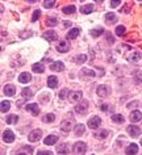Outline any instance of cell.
Masks as SVG:
<instances>
[{
  "mask_svg": "<svg viewBox=\"0 0 142 155\" xmlns=\"http://www.w3.org/2000/svg\"><path fill=\"white\" fill-rule=\"evenodd\" d=\"M87 151V145L84 142H76L74 145V155H84Z\"/></svg>",
  "mask_w": 142,
  "mask_h": 155,
  "instance_id": "obj_1",
  "label": "cell"
},
{
  "mask_svg": "<svg viewBox=\"0 0 142 155\" xmlns=\"http://www.w3.org/2000/svg\"><path fill=\"white\" fill-rule=\"evenodd\" d=\"M41 138H42V130H40V129L32 130L30 134L28 135V139L30 142H37V141H40Z\"/></svg>",
  "mask_w": 142,
  "mask_h": 155,
  "instance_id": "obj_2",
  "label": "cell"
},
{
  "mask_svg": "<svg viewBox=\"0 0 142 155\" xmlns=\"http://www.w3.org/2000/svg\"><path fill=\"white\" fill-rule=\"evenodd\" d=\"M100 124H101L100 117H97V116H94V117H91L90 120H88L87 125H88V127H91V129H97V127L100 126Z\"/></svg>",
  "mask_w": 142,
  "mask_h": 155,
  "instance_id": "obj_3",
  "label": "cell"
},
{
  "mask_svg": "<svg viewBox=\"0 0 142 155\" xmlns=\"http://www.w3.org/2000/svg\"><path fill=\"white\" fill-rule=\"evenodd\" d=\"M96 94L100 97H108V95L111 94V88L108 86H99L96 90Z\"/></svg>",
  "mask_w": 142,
  "mask_h": 155,
  "instance_id": "obj_4",
  "label": "cell"
},
{
  "mask_svg": "<svg viewBox=\"0 0 142 155\" xmlns=\"http://www.w3.org/2000/svg\"><path fill=\"white\" fill-rule=\"evenodd\" d=\"M57 50H58L59 53H67L68 50H70V44H68L67 41H59L58 44H57Z\"/></svg>",
  "mask_w": 142,
  "mask_h": 155,
  "instance_id": "obj_5",
  "label": "cell"
},
{
  "mask_svg": "<svg viewBox=\"0 0 142 155\" xmlns=\"http://www.w3.org/2000/svg\"><path fill=\"white\" fill-rule=\"evenodd\" d=\"M88 109V103L87 101H82V103H78L75 107V112L79 114H84Z\"/></svg>",
  "mask_w": 142,
  "mask_h": 155,
  "instance_id": "obj_6",
  "label": "cell"
},
{
  "mask_svg": "<svg viewBox=\"0 0 142 155\" xmlns=\"http://www.w3.org/2000/svg\"><path fill=\"white\" fill-rule=\"evenodd\" d=\"M2 138H3V141H4V142L11 143V142L15 141V134H13V131H11V130H4Z\"/></svg>",
  "mask_w": 142,
  "mask_h": 155,
  "instance_id": "obj_7",
  "label": "cell"
},
{
  "mask_svg": "<svg viewBox=\"0 0 142 155\" xmlns=\"http://www.w3.org/2000/svg\"><path fill=\"white\" fill-rule=\"evenodd\" d=\"M42 37H44L46 41H49V42L55 41L57 38H58V36H57V33L54 32V30H48V32H45L44 34H42Z\"/></svg>",
  "mask_w": 142,
  "mask_h": 155,
  "instance_id": "obj_8",
  "label": "cell"
},
{
  "mask_svg": "<svg viewBox=\"0 0 142 155\" xmlns=\"http://www.w3.org/2000/svg\"><path fill=\"white\" fill-rule=\"evenodd\" d=\"M126 130H128V133L130 134V137H133V138H136V137H138V135L141 134V129L138 126H136V125H130Z\"/></svg>",
  "mask_w": 142,
  "mask_h": 155,
  "instance_id": "obj_9",
  "label": "cell"
},
{
  "mask_svg": "<svg viewBox=\"0 0 142 155\" xmlns=\"http://www.w3.org/2000/svg\"><path fill=\"white\" fill-rule=\"evenodd\" d=\"M80 99H82V92L80 91L70 92V95H68V100H70V103H78Z\"/></svg>",
  "mask_w": 142,
  "mask_h": 155,
  "instance_id": "obj_10",
  "label": "cell"
},
{
  "mask_svg": "<svg viewBox=\"0 0 142 155\" xmlns=\"http://www.w3.org/2000/svg\"><path fill=\"white\" fill-rule=\"evenodd\" d=\"M25 109H26V110H29V112H32V114H33V116H38V113H40V108H38V105H37L36 103L28 104V105L25 107Z\"/></svg>",
  "mask_w": 142,
  "mask_h": 155,
  "instance_id": "obj_11",
  "label": "cell"
},
{
  "mask_svg": "<svg viewBox=\"0 0 142 155\" xmlns=\"http://www.w3.org/2000/svg\"><path fill=\"white\" fill-rule=\"evenodd\" d=\"M72 127V121L71 120H64V121L61 124V130L64 131V133H68Z\"/></svg>",
  "mask_w": 142,
  "mask_h": 155,
  "instance_id": "obj_12",
  "label": "cell"
},
{
  "mask_svg": "<svg viewBox=\"0 0 142 155\" xmlns=\"http://www.w3.org/2000/svg\"><path fill=\"white\" fill-rule=\"evenodd\" d=\"M142 58V54L140 51H133L130 53L128 57H126V59H128L129 62H138Z\"/></svg>",
  "mask_w": 142,
  "mask_h": 155,
  "instance_id": "obj_13",
  "label": "cell"
},
{
  "mask_svg": "<svg viewBox=\"0 0 142 155\" xmlns=\"http://www.w3.org/2000/svg\"><path fill=\"white\" fill-rule=\"evenodd\" d=\"M50 70L51 71H63L64 70V64H63V62H61V61H57L55 63H51L50 64Z\"/></svg>",
  "mask_w": 142,
  "mask_h": 155,
  "instance_id": "obj_14",
  "label": "cell"
},
{
  "mask_svg": "<svg viewBox=\"0 0 142 155\" xmlns=\"http://www.w3.org/2000/svg\"><path fill=\"white\" fill-rule=\"evenodd\" d=\"M30 80H32V75H30L29 72H22V74H20V76H18V82L22 84L29 83Z\"/></svg>",
  "mask_w": 142,
  "mask_h": 155,
  "instance_id": "obj_15",
  "label": "cell"
},
{
  "mask_svg": "<svg viewBox=\"0 0 142 155\" xmlns=\"http://www.w3.org/2000/svg\"><path fill=\"white\" fill-rule=\"evenodd\" d=\"M130 121L132 122H138L140 120H142V112L140 110H133L132 113H130Z\"/></svg>",
  "mask_w": 142,
  "mask_h": 155,
  "instance_id": "obj_16",
  "label": "cell"
},
{
  "mask_svg": "<svg viewBox=\"0 0 142 155\" xmlns=\"http://www.w3.org/2000/svg\"><path fill=\"white\" fill-rule=\"evenodd\" d=\"M3 92H4V95H7V96H15L16 88H15V86H12V84H7L4 87V90H3Z\"/></svg>",
  "mask_w": 142,
  "mask_h": 155,
  "instance_id": "obj_17",
  "label": "cell"
},
{
  "mask_svg": "<svg viewBox=\"0 0 142 155\" xmlns=\"http://www.w3.org/2000/svg\"><path fill=\"white\" fill-rule=\"evenodd\" d=\"M137 151H138V145L137 143H130V145L126 147L125 153L128 155H134V154H137Z\"/></svg>",
  "mask_w": 142,
  "mask_h": 155,
  "instance_id": "obj_18",
  "label": "cell"
},
{
  "mask_svg": "<svg viewBox=\"0 0 142 155\" xmlns=\"http://www.w3.org/2000/svg\"><path fill=\"white\" fill-rule=\"evenodd\" d=\"M84 130H86V126H84V124H76L75 125V135H78V137H80V135L84 134Z\"/></svg>",
  "mask_w": 142,
  "mask_h": 155,
  "instance_id": "obj_19",
  "label": "cell"
},
{
  "mask_svg": "<svg viewBox=\"0 0 142 155\" xmlns=\"http://www.w3.org/2000/svg\"><path fill=\"white\" fill-rule=\"evenodd\" d=\"M105 21H107V24H114V22L117 21V16H116V13H107L105 15Z\"/></svg>",
  "mask_w": 142,
  "mask_h": 155,
  "instance_id": "obj_20",
  "label": "cell"
},
{
  "mask_svg": "<svg viewBox=\"0 0 142 155\" xmlns=\"http://www.w3.org/2000/svg\"><path fill=\"white\" fill-rule=\"evenodd\" d=\"M48 86L50 88H57L58 87V79H57L55 76H49L48 78Z\"/></svg>",
  "mask_w": 142,
  "mask_h": 155,
  "instance_id": "obj_21",
  "label": "cell"
},
{
  "mask_svg": "<svg viewBox=\"0 0 142 155\" xmlns=\"http://www.w3.org/2000/svg\"><path fill=\"white\" fill-rule=\"evenodd\" d=\"M79 32H80V30H79L78 28L71 29L70 32L67 33V36H66V37H67V40H74V38H76V37L79 36Z\"/></svg>",
  "mask_w": 142,
  "mask_h": 155,
  "instance_id": "obj_22",
  "label": "cell"
},
{
  "mask_svg": "<svg viewBox=\"0 0 142 155\" xmlns=\"http://www.w3.org/2000/svg\"><path fill=\"white\" fill-rule=\"evenodd\" d=\"M57 141H58L57 135H49V137L45 138V145H55Z\"/></svg>",
  "mask_w": 142,
  "mask_h": 155,
  "instance_id": "obj_23",
  "label": "cell"
},
{
  "mask_svg": "<svg viewBox=\"0 0 142 155\" xmlns=\"http://www.w3.org/2000/svg\"><path fill=\"white\" fill-rule=\"evenodd\" d=\"M57 153L58 154H67L68 153V147H67L66 143H62V145L57 146Z\"/></svg>",
  "mask_w": 142,
  "mask_h": 155,
  "instance_id": "obj_24",
  "label": "cell"
},
{
  "mask_svg": "<svg viewBox=\"0 0 142 155\" xmlns=\"http://www.w3.org/2000/svg\"><path fill=\"white\" fill-rule=\"evenodd\" d=\"M11 108V103L7 101V100H3L2 101V105H0V109H2V113H5V112H8Z\"/></svg>",
  "mask_w": 142,
  "mask_h": 155,
  "instance_id": "obj_25",
  "label": "cell"
},
{
  "mask_svg": "<svg viewBox=\"0 0 142 155\" xmlns=\"http://www.w3.org/2000/svg\"><path fill=\"white\" fill-rule=\"evenodd\" d=\"M103 33H104V29H103L101 26H99V28H95V29L91 30V36L92 37H99V36H101Z\"/></svg>",
  "mask_w": 142,
  "mask_h": 155,
  "instance_id": "obj_26",
  "label": "cell"
},
{
  "mask_svg": "<svg viewBox=\"0 0 142 155\" xmlns=\"http://www.w3.org/2000/svg\"><path fill=\"white\" fill-rule=\"evenodd\" d=\"M92 11H94V5H92V4H88V5H83L82 8H80V12H82L83 15H88V13H91Z\"/></svg>",
  "mask_w": 142,
  "mask_h": 155,
  "instance_id": "obj_27",
  "label": "cell"
},
{
  "mask_svg": "<svg viewBox=\"0 0 142 155\" xmlns=\"http://www.w3.org/2000/svg\"><path fill=\"white\" fill-rule=\"evenodd\" d=\"M32 68H33V71H36L38 74H41V72L45 71V67H44V64H42V63H34L32 66Z\"/></svg>",
  "mask_w": 142,
  "mask_h": 155,
  "instance_id": "obj_28",
  "label": "cell"
},
{
  "mask_svg": "<svg viewBox=\"0 0 142 155\" xmlns=\"http://www.w3.org/2000/svg\"><path fill=\"white\" fill-rule=\"evenodd\" d=\"M17 120H18V117H17L16 114H9L8 117L5 118V122L9 124V125H12V124H16L17 122Z\"/></svg>",
  "mask_w": 142,
  "mask_h": 155,
  "instance_id": "obj_29",
  "label": "cell"
},
{
  "mask_svg": "<svg viewBox=\"0 0 142 155\" xmlns=\"http://www.w3.org/2000/svg\"><path fill=\"white\" fill-rule=\"evenodd\" d=\"M95 137L99 138V139H104V138L108 137V131L107 130H99V131L95 133Z\"/></svg>",
  "mask_w": 142,
  "mask_h": 155,
  "instance_id": "obj_30",
  "label": "cell"
},
{
  "mask_svg": "<svg viewBox=\"0 0 142 155\" xmlns=\"http://www.w3.org/2000/svg\"><path fill=\"white\" fill-rule=\"evenodd\" d=\"M54 120H55V114L54 113H48L44 118H42V121L46 122V124H49V122H53Z\"/></svg>",
  "mask_w": 142,
  "mask_h": 155,
  "instance_id": "obj_31",
  "label": "cell"
},
{
  "mask_svg": "<svg viewBox=\"0 0 142 155\" xmlns=\"http://www.w3.org/2000/svg\"><path fill=\"white\" fill-rule=\"evenodd\" d=\"M21 95H22V97H24V99H29V97H32V96H33V92H32L30 88H24L22 92H21Z\"/></svg>",
  "mask_w": 142,
  "mask_h": 155,
  "instance_id": "obj_32",
  "label": "cell"
},
{
  "mask_svg": "<svg viewBox=\"0 0 142 155\" xmlns=\"http://www.w3.org/2000/svg\"><path fill=\"white\" fill-rule=\"evenodd\" d=\"M62 11H63V13H66V15H71L76 11V7L75 5H67V7H64Z\"/></svg>",
  "mask_w": 142,
  "mask_h": 155,
  "instance_id": "obj_33",
  "label": "cell"
},
{
  "mask_svg": "<svg viewBox=\"0 0 142 155\" xmlns=\"http://www.w3.org/2000/svg\"><path fill=\"white\" fill-rule=\"evenodd\" d=\"M112 121L117 122V124H122L125 121V118H124V116H121V114H113L112 116Z\"/></svg>",
  "mask_w": 142,
  "mask_h": 155,
  "instance_id": "obj_34",
  "label": "cell"
},
{
  "mask_svg": "<svg viewBox=\"0 0 142 155\" xmlns=\"http://www.w3.org/2000/svg\"><path fill=\"white\" fill-rule=\"evenodd\" d=\"M57 22H58V20H57L55 17H48L46 18V25H49V26H54V25H57Z\"/></svg>",
  "mask_w": 142,
  "mask_h": 155,
  "instance_id": "obj_35",
  "label": "cell"
},
{
  "mask_svg": "<svg viewBox=\"0 0 142 155\" xmlns=\"http://www.w3.org/2000/svg\"><path fill=\"white\" fill-rule=\"evenodd\" d=\"M82 72L84 74V75H87V76H91V78L96 76V72H95V71H92L91 68H83V70H82Z\"/></svg>",
  "mask_w": 142,
  "mask_h": 155,
  "instance_id": "obj_36",
  "label": "cell"
},
{
  "mask_svg": "<svg viewBox=\"0 0 142 155\" xmlns=\"http://www.w3.org/2000/svg\"><path fill=\"white\" fill-rule=\"evenodd\" d=\"M86 61H87V55H84V54H82V55H79V57L75 58V62H76L78 64H82V63H84Z\"/></svg>",
  "mask_w": 142,
  "mask_h": 155,
  "instance_id": "obj_37",
  "label": "cell"
},
{
  "mask_svg": "<svg viewBox=\"0 0 142 155\" xmlns=\"http://www.w3.org/2000/svg\"><path fill=\"white\" fill-rule=\"evenodd\" d=\"M124 33H125V26L118 25L116 28V34H117V36H124Z\"/></svg>",
  "mask_w": 142,
  "mask_h": 155,
  "instance_id": "obj_38",
  "label": "cell"
},
{
  "mask_svg": "<svg viewBox=\"0 0 142 155\" xmlns=\"http://www.w3.org/2000/svg\"><path fill=\"white\" fill-rule=\"evenodd\" d=\"M40 16H41V11H40V9L34 11V13H33V16H32V21H33V22L37 21L38 18H40Z\"/></svg>",
  "mask_w": 142,
  "mask_h": 155,
  "instance_id": "obj_39",
  "label": "cell"
},
{
  "mask_svg": "<svg viewBox=\"0 0 142 155\" xmlns=\"http://www.w3.org/2000/svg\"><path fill=\"white\" fill-rule=\"evenodd\" d=\"M68 96V90H66V88H64V90H62L59 92V99H62V100H64Z\"/></svg>",
  "mask_w": 142,
  "mask_h": 155,
  "instance_id": "obj_40",
  "label": "cell"
},
{
  "mask_svg": "<svg viewBox=\"0 0 142 155\" xmlns=\"http://www.w3.org/2000/svg\"><path fill=\"white\" fill-rule=\"evenodd\" d=\"M55 5V2H44V7L45 8H53V7Z\"/></svg>",
  "mask_w": 142,
  "mask_h": 155,
  "instance_id": "obj_41",
  "label": "cell"
},
{
  "mask_svg": "<svg viewBox=\"0 0 142 155\" xmlns=\"http://www.w3.org/2000/svg\"><path fill=\"white\" fill-rule=\"evenodd\" d=\"M105 38H107V42H108V44H113L114 42V40H113V37H112V34L111 33H107Z\"/></svg>",
  "mask_w": 142,
  "mask_h": 155,
  "instance_id": "obj_42",
  "label": "cell"
},
{
  "mask_svg": "<svg viewBox=\"0 0 142 155\" xmlns=\"http://www.w3.org/2000/svg\"><path fill=\"white\" fill-rule=\"evenodd\" d=\"M33 32H21L20 33V37L21 38H26V37H29V36H32Z\"/></svg>",
  "mask_w": 142,
  "mask_h": 155,
  "instance_id": "obj_43",
  "label": "cell"
},
{
  "mask_svg": "<svg viewBox=\"0 0 142 155\" xmlns=\"http://www.w3.org/2000/svg\"><path fill=\"white\" fill-rule=\"evenodd\" d=\"M37 155H53L51 151H44V150H40L37 153Z\"/></svg>",
  "mask_w": 142,
  "mask_h": 155,
  "instance_id": "obj_44",
  "label": "cell"
},
{
  "mask_svg": "<svg viewBox=\"0 0 142 155\" xmlns=\"http://www.w3.org/2000/svg\"><path fill=\"white\" fill-rule=\"evenodd\" d=\"M138 107V101H132L130 104H128V108H136Z\"/></svg>",
  "mask_w": 142,
  "mask_h": 155,
  "instance_id": "obj_45",
  "label": "cell"
},
{
  "mask_svg": "<svg viewBox=\"0 0 142 155\" xmlns=\"http://www.w3.org/2000/svg\"><path fill=\"white\" fill-rule=\"evenodd\" d=\"M120 5V2H111V7L114 8V7H118Z\"/></svg>",
  "mask_w": 142,
  "mask_h": 155,
  "instance_id": "obj_46",
  "label": "cell"
},
{
  "mask_svg": "<svg viewBox=\"0 0 142 155\" xmlns=\"http://www.w3.org/2000/svg\"><path fill=\"white\" fill-rule=\"evenodd\" d=\"M108 108H109V107L107 105V104H103V105H100V109H101V110H108Z\"/></svg>",
  "mask_w": 142,
  "mask_h": 155,
  "instance_id": "obj_47",
  "label": "cell"
},
{
  "mask_svg": "<svg viewBox=\"0 0 142 155\" xmlns=\"http://www.w3.org/2000/svg\"><path fill=\"white\" fill-rule=\"evenodd\" d=\"M64 26H71V22L70 21H64Z\"/></svg>",
  "mask_w": 142,
  "mask_h": 155,
  "instance_id": "obj_48",
  "label": "cell"
},
{
  "mask_svg": "<svg viewBox=\"0 0 142 155\" xmlns=\"http://www.w3.org/2000/svg\"><path fill=\"white\" fill-rule=\"evenodd\" d=\"M141 146H142V139H141Z\"/></svg>",
  "mask_w": 142,
  "mask_h": 155,
  "instance_id": "obj_49",
  "label": "cell"
}]
</instances>
